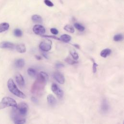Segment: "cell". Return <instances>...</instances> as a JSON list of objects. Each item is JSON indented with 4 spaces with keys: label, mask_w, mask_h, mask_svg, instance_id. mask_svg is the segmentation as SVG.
Instances as JSON below:
<instances>
[{
    "label": "cell",
    "mask_w": 124,
    "mask_h": 124,
    "mask_svg": "<svg viewBox=\"0 0 124 124\" xmlns=\"http://www.w3.org/2000/svg\"><path fill=\"white\" fill-rule=\"evenodd\" d=\"M48 77V74L45 72H40L38 74L36 80L31 88V93L36 96H42L45 90Z\"/></svg>",
    "instance_id": "obj_1"
},
{
    "label": "cell",
    "mask_w": 124,
    "mask_h": 124,
    "mask_svg": "<svg viewBox=\"0 0 124 124\" xmlns=\"http://www.w3.org/2000/svg\"><path fill=\"white\" fill-rule=\"evenodd\" d=\"M7 86L10 92L14 95L22 99H25L26 98V95L18 89L13 79H9L8 80L7 82Z\"/></svg>",
    "instance_id": "obj_2"
},
{
    "label": "cell",
    "mask_w": 124,
    "mask_h": 124,
    "mask_svg": "<svg viewBox=\"0 0 124 124\" xmlns=\"http://www.w3.org/2000/svg\"><path fill=\"white\" fill-rule=\"evenodd\" d=\"M17 106V104L16 101L10 97H4L0 102V110L8 107L16 108Z\"/></svg>",
    "instance_id": "obj_3"
},
{
    "label": "cell",
    "mask_w": 124,
    "mask_h": 124,
    "mask_svg": "<svg viewBox=\"0 0 124 124\" xmlns=\"http://www.w3.org/2000/svg\"><path fill=\"white\" fill-rule=\"evenodd\" d=\"M11 116L12 119L15 124H22L26 123L25 118L18 113L16 108H13Z\"/></svg>",
    "instance_id": "obj_4"
},
{
    "label": "cell",
    "mask_w": 124,
    "mask_h": 124,
    "mask_svg": "<svg viewBox=\"0 0 124 124\" xmlns=\"http://www.w3.org/2000/svg\"><path fill=\"white\" fill-rule=\"evenodd\" d=\"M18 113L22 116L25 117L26 116L28 111V106L25 102H21L17 105L16 108Z\"/></svg>",
    "instance_id": "obj_5"
},
{
    "label": "cell",
    "mask_w": 124,
    "mask_h": 124,
    "mask_svg": "<svg viewBox=\"0 0 124 124\" xmlns=\"http://www.w3.org/2000/svg\"><path fill=\"white\" fill-rule=\"evenodd\" d=\"M51 41L49 40H47L41 42L39 45V48L41 50L45 52H46L50 51L51 49Z\"/></svg>",
    "instance_id": "obj_6"
},
{
    "label": "cell",
    "mask_w": 124,
    "mask_h": 124,
    "mask_svg": "<svg viewBox=\"0 0 124 124\" xmlns=\"http://www.w3.org/2000/svg\"><path fill=\"white\" fill-rule=\"evenodd\" d=\"M51 90L59 99H62L64 96V92L56 84H53L51 86Z\"/></svg>",
    "instance_id": "obj_7"
},
{
    "label": "cell",
    "mask_w": 124,
    "mask_h": 124,
    "mask_svg": "<svg viewBox=\"0 0 124 124\" xmlns=\"http://www.w3.org/2000/svg\"><path fill=\"white\" fill-rule=\"evenodd\" d=\"M33 31L35 34L39 35H43L46 32V29L45 27L39 24L35 25L33 28Z\"/></svg>",
    "instance_id": "obj_8"
},
{
    "label": "cell",
    "mask_w": 124,
    "mask_h": 124,
    "mask_svg": "<svg viewBox=\"0 0 124 124\" xmlns=\"http://www.w3.org/2000/svg\"><path fill=\"white\" fill-rule=\"evenodd\" d=\"M53 77L54 79L60 84H64L65 81L64 75L60 72L57 71L54 73Z\"/></svg>",
    "instance_id": "obj_9"
},
{
    "label": "cell",
    "mask_w": 124,
    "mask_h": 124,
    "mask_svg": "<svg viewBox=\"0 0 124 124\" xmlns=\"http://www.w3.org/2000/svg\"><path fill=\"white\" fill-rule=\"evenodd\" d=\"M15 47V45L10 42H2L0 44V48L2 49H13Z\"/></svg>",
    "instance_id": "obj_10"
},
{
    "label": "cell",
    "mask_w": 124,
    "mask_h": 124,
    "mask_svg": "<svg viewBox=\"0 0 124 124\" xmlns=\"http://www.w3.org/2000/svg\"><path fill=\"white\" fill-rule=\"evenodd\" d=\"M15 79L16 83L20 86H23L25 85V80L21 74L19 73H17L15 76Z\"/></svg>",
    "instance_id": "obj_11"
},
{
    "label": "cell",
    "mask_w": 124,
    "mask_h": 124,
    "mask_svg": "<svg viewBox=\"0 0 124 124\" xmlns=\"http://www.w3.org/2000/svg\"><path fill=\"white\" fill-rule=\"evenodd\" d=\"M109 104L107 101L105 99H104L101 103V111L102 113L105 114L107 113L109 110Z\"/></svg>",
    "instance_id": "obj_12"
},
{
    "label": "cell",
    "mask_w": 124,
    "mask_h": 124,
    "mask_svg": "<svg viewBox=\"0 0 124 124\" xmlns=\"http://www.w3.org/2000/svg\"><path fill=\"white\" fill-rule=\"evenodd\" d=\"M47 100L48 104L52 106H55L57 103V101L56 99L52 94H49L47 96Z\"/></svg>",
    "instance_id": "obj_13"
},
{
    "label": "cell",
    "mask_w": 124,
    "mask_h": 124,
    "mask_svg": "<svg viewBox=\"0 0 124 124\" xmlns=\"http://www.w3.org/2000/svg\"><path fill=\"white\" fill-rule=\"evenodd\" d=\"M112 50L111 49L106 48V49H104L102 50L101 51V52L100 53V55H101V57H102L103 58H106L108 56H110V54L112 53Z\"/></svg>",
    "instance_id": "obj_14"
},
{
    "label": "cell",
    "mask_w": 124,
    "mask_h": 124,
    "mask_svg": "<svg viewBox=\"0 0 124 124\" xmlns=\"http://www.w3.org/2000/svg\"><path fill=\"white\" fill-rule=\"evenodd\" d=\"M25 62L23 59H19L17 60L15 63V65L16 68H22L24 65H25Z\"/></svg>",
    "instance_id": "obj_15"
},
{
    "label": "cell",
    "mask_w": 124,
    "mask_h": 124,
    "mask_svg": "<svg viewBox=\"0 0 124 124\" xmlns=\"http://www.w3.org/2000/svg\"><path fill=\"white\" fill-rule=\"evenodd\" d=\"M32 21L34 23H42L43 22V18L39 15H34L31 17Z\"/></svg>",
    "instance_id": "obj_16"
},
{
    "label": "cell",
    "mask_w": 124,
    "mask_h": 124,
    "mask_svg": "<svg viewBox=\"0 0 124 124\" xmlns=\"http://www.w3.org/2000/svg\"><path fill=\"white\" fill-rule=\"evenodd\" d=\"M9 24L6 22L0 24V33H2L7 31L9 28Z\"/></svg>",
    "instance_id": "obj_17"
},
{
    "label": "cell",
    "mask_w": 124,
    "mask_h": 124,
    "mask_svg": "<svg viewBox=\"0 0 124 124\" xmlns=\"http://www.w3.org/2000/svg\"><path fill=\"white\" fill-rule=\"evenodd\" d=\"M16 50L20 53H24L26 52V48L24 44L18 45L16 46Z\"/></svg>",
    "instance_id": "obj_18"
},
{
    "label": "cell",
    "mask_w": 124,
    "mask_h": 124,
    "mask_svg": "<svg viewBox=\"0 0 124 124\" xmlns=\"http://www.w3.org/2000/svg\"><path fill=\"white\" fill-rule=\"evenodd\" d=\"M60 40L61 41H62V42H64V43H68L70 42L71 41V37L69 35L64 34H63L61 36Z\"/></svg>",
    "instance_id": "obj_19"
},
{
    "label": "cell",
    "mask_w": 124,
    "mask_h": 124,
    "mask_svg": "<svg viewBox=\"0 0 124 124\" xmlns=\"http://www.w3.org/2000/svg\"><path fill=\"white\" fill-rule=\"evenodd\" d=\"M27 71H28L29 75L31 77H34L36 76L37 75V72L36 70L33 68H29Z\"/></svg>",
    "instance_id": "obj_20"
},
{
    "label": "cell",
    "mask_w": 124,
    "mask_h": 124,
    "mask_svg": "<svg viewBox=\"0 0 124 124\" xmlns=\"http://www.w3.org/2000/svg\"><path fill=\"white\" fill-rule=\"evenodd\" d=\"M64 29L67 31V32H69L70 33H73L74 32V29L73 26L70 25H67L64 27Z\"/></svg>",
    "instance_id": "obj_21"
},
{
    "label": "cell",
    "mask_w": 124,
    "mask_h": 124,
    "mask_svg": "<svg viewBox=\"0 0 124 124\" xmlns=\"http://www.w3.org/2000/svg\"><path fill=\"white\" fill-rule=\"evenodd\" d=\"M123 36L122 34H116L114 37V40L115 42H120L123 40Z\"/></svg>",
    "instance_id": "obj_22"
},
{
    "label": "cell",
    "mask_w": 124,
    "mask_h": 124,
    "mask_svg": "<svg viewBox=\"0 0 124 124\" xmlns=\"http://www.w3.org/2000/svg\"><path fill=\"white\" fill-rule=\"evenodd\" d=\"M74 26L77 30H78L80 31H83L85 30V28L84 27V26L78 23H75L74 24Z\"/></svg>",
    "instance_id": "obj_23"
},
{
    "label": "cell",
    "mask_w": 124,
    "mask_h": 124,
    "mask_svg": "<svg viewBox=\"0 0 124 124\" xmlns=\"http://www.w3.org/2000/svg\"><path fill=\"white\" fill-rule=\"evenodd\" d=\"M14 35L17 37H20L23 35V32L22 31L19 29H15L14 31Z\"/></svg>",
    "instance_id": "obj_24"
},
{
    "label": "cell",
    "mask_w": 124,
    "mask_h": 124,
    "mask_svg": "<svg viewBox=\"0 0 124 124\" xmlns=\"http://www.w3.org/2000/svg\"><path fill=\"white\" fill-rule=\"evenodd\" d=\"M70 54L74 60H77L79 59V55L78 54V53L75 51L71 50L70 51Z\"/></svg>",
    "instance_id": "obj_25"
},
{
    "label": "cell",
    "mask_w": 124,
    "mask_h": 124,
    "mask_svg": "<svg viewBox=\"0 0 124 124\" xmlns=\"http://www.w3.org/2000/svg\"><path fill=\"white\" fill-rule=\"evenodd\" d=\"M65 61L67 62V63H68L69 64H70V65H74V64H75L77 63V62L72 60V59H71L69 57H68V58H66V59L65 60Z\"/></svg>",
    "instance_id": "obj_26"
},
{
    "label": "cell",
    "mask_w": 124,
    "mask_h": 124,
    "mask_svg": "<svg viewBox=\"0 0 124 124\" xmlns=\"http://www.w3.org/2000/svg\"><path fill=\"white\" fill-rule=\"evenodd\" d=\"M42 37H45V38H51V39H55V40H61L60 38H58L57 37L54 36V35H52V36H50V35H42Z\"/></svg>",
    "instance_id": "obj_27"
},
{
    "label": "cell",
    "mask_w": 124,
    "mask_h": 124,
    "mask_svg": "<svg viewBox=\"0 0 124 124\" xmlns=\"http://www.w3.org/2000/svg\"><path fill=\"white\" fill-rule=\"evenodd\" d=\"M44 3L46 4V5L49 7L54 6L53 3L50 0H44Z\"/></svg>",
    "instance_id": "obj_28"
},
{
    "label": "cell",
    "mask_w": 124,
    "mask_h": 124,
    "mask_svg": "<svg viewBox=\"0 0 124 124\" xmlns=\"http://www.w3.org/2000/svg\"><path fill=\"white\" fill-rule=\"evenodd\" d=\"M50 31L54 35H56L59 34V31L56 28H51L50 29Z\"/></svg>",
    "instance_id": "obj_29"
},
{
    "label": "cell",
    "mask_w": 124,
    "mask_h": 124,
    "mask_svg": "<svg viewBox=\"0 0 124 124\" xmlns=\"http://www.w3.org/2000/svg\"><path fill=\"white\" fill-rule=\"evenodd\" d=\"M98 66V64L94 62L93 64V66H92V70H93V72L94 73H95L97 72Z\"/></svg>",
    "instance_id": "obj_30"
},
{
    "label": "cell",
    "mask_w": 124,
    "mask_h": 124,
    "mask_svg": "<svg viewBox=\"0 0 124 124\" xmlns=\"http://www.w3.org/2000/svg\"><path fill=\"white\" fill-rule=\"evenodd\" d=\"M64 67V64H63L62 63H61V62H58V63L56 64V67L57 69H61V68H63Z\"/></svg>",
    "instance_id": "obj_31"
},
{
    "label": "cell",
    "mask_w": 124,
    "mask_h": 124,
    "mask_svg": "<svg viewBox=\"0 0 124 124\" xmlns=\"http://www.w3.org/2000/svg\"><path fill=\"white\" fill-rule=\"evenodd\" d=\"M31 100L34 103H37L38 102V99L35 97H32L31 98Z\"/></svg>",
    "instance_id": "obj_32"
},
{
    "label": "cell",
    "mask_w": 124,
    "mask_h": 124,
    "mask_svg": "<svg viewBox=\"0 0 124 124\" xmlns=\"http://www.w3.org/2000/svg\"><path fill=\"white\" fill-rule=\"evenodd\" d=\"M42 55H43V57H44V58H45L46 59H48L49 58V56H48V54H46V53H43Z\"/></svg>",
    "instance_id": "obj_33"
},
{
    "label": "cell",
    "mask_w": 124,
    "mask_h": 124,
    "mask_svg": "<svg viewBox=\"0 0 124 124\" xmlns=\"http://www.w3.org/2000/svg\"><path fill=\"white\" fill-rule=\"evenodd\" d=\"M73 46L74 47H75L76 48H77V49H79L80 48V46L78 45H77V44H74V45H73Z\"/></svg>",
    "instance_id": "obj_34"
},
{
    "label": "cell",
    "mask_w": 124,
    "mask_h": 124,
    "mask_svg": "<svg viewBox=\"0 0 124 124\" xmlns=\"http://www.w3.org/2000/svg\"><path fill=\"white\" fill-rule=\"evenodd\" d=\"M35 57H36V59H37L38 60H41L42 59V58L40 56H36Z\"/></svg>",
    "instance_id": "obj_35"
}]
</instances>
